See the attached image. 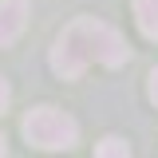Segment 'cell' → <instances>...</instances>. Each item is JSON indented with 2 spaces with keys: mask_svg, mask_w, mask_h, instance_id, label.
I'll list each match as a JSON object with an SVG mask.
<instances>
[{
  "mask_svg": "<svg viewBox=\"0 0 158 158\" xmlns=\"http://www.w3.org/2000/svg\"><path fill=\"white\" fill-rule=\"evenodd\" d=\"M127 40L118 36L111 24L103 20L83 16L75 24H67L59 32L56 48H52V67H56L59 79H79L91 63H103V67H118L127 63Z\"/></svg>",
  "mask_w": 158,
  "mask_h": 158,
  "instance_id": "cell-1",
  "label": "cell"
},
{
  "mask_svg": "<svg viewBox=\"0 0 158 158\" xmlns=\"http://www.w3.org/2000/svg\"><path fill=\"white\" fill-rule=\"evenodd\" d=\"M24 138L40 150H67L79 138V123L59 107H32L24 115Z\"/></svg>",
  "mask_w": 158,
  "mask_h": 158,
  "instance_id": "cell-2",
  "label": "cell"
},
{
  "mask_svg": "<svg viewBox=\"0 0 158 158\" xmlns=\"http://www.w3.org/2000/svg\"><path fill=\"white\" fill-rule=\"evenodd\" d=\"M28 28V0H0V48L16 44Z\"/></svg>",
  "mask_w": 158,
  "mask_h": 158,
  "instance_id": "cell-3",
  "label": "cell"
},
{
  "mask_svg": "<svg viewBox=\"0 0 158 158\" xmlns=\"http://www.w3.org/2000/svg\"><path fill=\"white\" fill-rule=\"evenodd\" d=\"M135 20L146 40H158V0H135Z\"/></svg>",
  "mask_w": 158,
  "mask_h": 158,
  "instance_id": "cell-4",
  "label": "cell"
},
{
  "mask_svg": "<svg viewBox=\"0 0 158 158\" xmlns=\"http://www.w3.org/2000/svg\"><path fill=\"white\" fill-rule=\"evenodd\" d=\"M95 154H103V158H127V154H131V146H127L123 138H103V142L95 146Z\"/></svg>",
  "mask_w": 158,
  "mask_h": 158,
  "instance_id": "cell-5",
  "label": "cell"
},
{
  "mask_svg": "<svg viewBox=\"0 0 158 158\" xmlns=\"http://www.w3.org/2000/svg\"><path fill=\"white\" fill-rule=\"evenodd\" d=\"M8 103H12V87H8V79H0V115L8 111Z\"/></svg>",
  "mask_w": 158,
  "mask_h": 158,
  "instance_id": "cell-6",
  "label": "cell"
},
{
  "mask_svg": "<svg viewBox=\"0 0 158 158\" xmlns=\"http://www.w3.org/2000/svg\"><path fill=\"white\" fill-rule=\"evenodd\" d=\"M150 99H154V103H158V67H154V71H150Z\"/></svg>",
  "mask_w": 158,
  "mask_h": 158,
  "instance_id": "cell-7",
  "label": "cell"
},
{
  "mask_svg": "<svg viewBox=\"0 0 158 158\" xmlns=\"http://www.w3.org/2000/svg\"><path fill=\"white\" fill-rule=\"evenodd\" d=\"M4 150H8V146H4V135H0V158H4Z\"/></svg>",
  "mask_w": 158,
  "mask_h": 158,
  "instance_id": "cell-8",
  "label": "cell"
}]
</instances>
